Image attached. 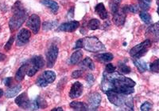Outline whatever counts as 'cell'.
Returning <instances> with one entry per match:
<instances>
[{
  "label": "cell",
  "mask_w": 159,
  "mask_h": 111,
  "mask_svg": "<svg viewBox=\"0 0 159 111\" xmlns=\"http://www.w3.org/2000/svg\"><path fill=\"white\" fill-rule=\"evenodd\" d=\"M134 86L135 82L134 81L119 72L114 71L112 73H103L101 86L104 93L108 90H114L123 94L130 95L134 93Z\"/></svg>",
  "instance_id": "cell-1"
},
{
  "label": "cell",
  "mask_w": 159,
  "mask_h": 111,
  "mask_svg": "<svg viewBox=\"0 0 159 111\" xmlns=\"http://www.w3.org/2000/svg\"><path fill=\"white\" fill-rule=\"evenodd\" d=\"M13 15L11 16L9 21V27L11 31H17L25 22V19L27 18V13L24 8L22 2L17 1L12 7Z\"/></svg>",
  "instance_id": "cell-2"
},
{
  "label": "cell",
  "mask_w": 159,
  "mask_h": 111,
  "mask_svg": "<svg viewBox=\"0 0 159 111\" xmlns=\"http://www.w3.org/2000/svg\"><path fill=\"white\" fill-rule=\"evenodd\" d=\"M106 94H107V99L111 104L119 107L124 106L126 109H128V110H134L133 99L129 95L123 94L114 90H108L106 92Z\"/></svg>",
  "instance_id": "cell-3"
},
{
  "label": "cell",
  "mask_w": 159,
  "mask_h": 111,
  "mask_svg": "<svg viewBox=\"0 0 159 111\" xmlns=\"http://www.w3.org/2000/svg\"><path fill=\"white\" fill-rule=\"evenodd\" d=\"M83 39V47L89 52H99L104 51L105 46L96 37H87Z\"/></svg>",
  "instance_id": "cell-4"
},
{
  "label": "cell",
  "mask_w": 159,
  "mask_h": 111,
  "mask_svg": "<svg viewBox=\"0 0 159 111\" xmlns=\"http://www.w3.org/2000/svg\"><path fill=\"white\" fill-rule=\"evenodd\" d=\"M150 46H151V41L148 40V39L145 40L144 42H141L140 44H138L130 51V56L133 57V58H141L145 54L147 53V51L150 47Z\"/></svg>",
  "instance_id": "cell-5"
},
{
  "label": "cell",
  "mask_w": 159,
  "mask_h": 111,
  "mask_svg": "<svg viewBox=\"0 0 159 111\" xmlns=\"http://www.w3.org/2000/svg\"><path fill=\"white\" fill-rule=\"evenodd\" d=\"M56 79V75L53 71L47 70L43 72L41 76L38 78L36 83L38 86L41 87H45L47 86L49 84L53 82Z\"/></svg>",
  "instance_id": "cell-6"
},
{
  "label": "cell",
  "mask_w": 159,
  "mask_h": 111,
  "mask_svg": "<svg viewBox=\"0 0 159 111\" xmlns=\"http://www.w3.org/2000/svg\"><path fill=\"white\" fill-rule=\"evenodd\" d=\"M58 51H59L58 47L55 45L51 46L48 50L47 53H46V59H47V66L49 68L54 66L58 56Z\"/></svg>",
  "instance_id": "cell-7"
},
{
  "label": "cell",
  "mask_w": 159,
  "mask_h": 111,
  "mask_svg": "<svg viewBox=\"0 0 159 111\" xmlns=\"http://www.w3.org/2000/svg\"><path fill=\"white\" fill-rule=\"evenodd\" d=\"M26 25L34 35L38 34L40 30V27H41V19H40L39 16L37 15H31L28 18Z\"/></svg>",
  "instance_id": "cell-8"
},
{
  "label": "cell",
  "mask_w": 159,
  "mask_h": 111,
  "mask_svg": "<svg viewBox=\"0 0 159 111\" xmlns=\"http://www.w3.org/2000/svg\"><path fill=\"white\" fill-rule=\"evenodd\" d=\"M31 36V32L28 29H22L18 32L17 35V40L16 44L18 46H22L25 45L29 42L30 38Z\"/></svg>",
  "instance_id": "cell-9"
},
{
  "label": "cell",
  "mask_w": 159,
  "mask_h": 111,
  "mask_svg": "<svg viewBox=\"0 0 159 111\" xmlns=\"http://www.w3.org/2000/svg\"><path fill=\"white\" fill-rule=\"evenodd\" d=\"M15 103L18 105L19 107L22 108L24 109H30L31 103L32 102L30 101L29 98L27 96V94L22 93L20 95H18L15 99Z\"/></svg>",
  "instance_id": "cell-10"
},
{
  "label": "cell",
  "mask_w": 159,
  "mask_h": 111,
  "mask_svg": "<svg viewBox=\"0 0 159 111\" xmlns=\"http://www.w3.org/2000/svg\"><path fill=\"white\" fill-rule=\"evenodd\" d=\"M101 102V95L99 93H92L89 97V109L96 110Z\"/></svg>",
  "instance_id": "cell-11"
},
{
  "label": "cell",
  "mask_w": 159,
  "mask_h": 111,
  "mask_svg": "<svg viewBox=\"0 0 159 111\" xmlns=\"http://www.w3.org/2000/svg\"><path fill=\"white\" fill-rule=\"evenodd\" d=\"M79 26L80 23L77 21H70L59 26L57 31H63V32H73L79 27Z\"/></svg>",
  "instance_id": "cell-12"
},
{
  "label": "cell",
  "mask_w": 159,
  "mask_h": 111,
  "mask_svg": "<svg viewBox=\"0 0 159 111\" xmlns=\"http://www.w3.org/2000/svg\"><path fill=\"white\" fill-rule=\"evenodd\" d=\"M127 16V11H125L124 8L119 9L116 13L113 14V22L118 27H121L124 24Z\"/></svg>",
  "instance_id": "cell-13"
},
{
  "label": "cell",
  "mask_w": 159,
  "mask_h": 111,
  "mask_svg": "<svg viewBox=\"0 0 159 111\" xmlns=\"http://www.w3.org/2000/svg\"><path fill=\"white\" fill-rule=\"evenodd\" d=\"M83 89L84 86L80 82H74L72 86V88H71L70 92H69V97L72 99H77V98L81 96V94H83Z\"/></svg>",
  "instance_id": "cell-14"
},
{
  "label": "cell",
  "mask_w": 159,
  "mask_h": 111,
  "mask_svg": "<svg viewBox=\"0 0 159 111\" xmlns=\"http://www.w3.org/2000/svg\"><path fill=\"white\" fill-rule=\"evenodd\" d=\"M146 35L148 38V40L150 41V39L154 42H157L158 41V35H159V26L157 22L152 25L150 27L148 28L147 31Z\"/></svg>",
  "instance_id": "cell-15"
},
{
  "label": "cell",
  "mask_w": 159,
  "mask_h": 111,
  "mask_svg": "<svg viewBox=\"0 0 159 111\" xmlns=\"http://www.w3.org/2000/svg\"><path fill=\"white\" fill-rule=\"evenodd\" d=\"M95 11L99 15V18L102 19H107L108 18V13H107L103 3L97 4L95 7Z\"/></svg>",
  "instance_id": "cell-16"
},
{
  "label": "cell",
  "mask_w": 159,
  "mask_h": 111,
  "mask_svg": "<svg viewBox=\"0 0 159 111\" xmlns=\"http://www.w3.org/2000/svg\"><path fill=\"white\" fill-rule=\"evenodd\" d=\"M28 68V62L26 63H24L19 69L18 70V71L16 72V75H15V79H16L17 82H21L25 78V75L26 74V71H27Z\"/></svg>",
  "instance_id": "cell-17"
},
{
  "label": "cell",
  "mask_w": 159,
  "mask_h": 111,
  "mask_svg": "<svg viewBox=\"0 0 159 111\" xmlns=\"http://www.w3.org/2000/svg\"><path fill=\"white\" fill-rule=\"evenodd\" d=\"M41 3L49 8L54 14H56L59 10V5L57 4V2H56L53 0H42Z\"/></svg>",
  "instance_id": "cell-18"
},
{
  "label": "cell",
  "mask_w": 159,
  "mask_h": 111,
  "mask_svg": "<svg viewBox=\"0 0 159 111\" xmlns=\"http://www.w3.org/2000/svg\"><path fill=\"white\" fill-rule=\"evenodd\" d=\"M82 57H83V52H82V51H75L74 53L71 55L70 58H69V63H70L71 65H76V64L79 63L80 61L81 60Z\"/></svg>",
  "instance_id": "cell-19"
},
{
  "label": "cell",
  "mask_w": 159,
  "mask_h": 111,
  "mask_svg": "<svg viewBox=\"0 0 159 111\" xmlns=\"http://www.w3.org/2000/svg\"><path fill=\"white\" fill-rule=\"evenodd\" d=\"M70 107H72L74 110L77 111H86L89 110V106L87 104L81 102H72L70 103Z\"/></svg>",
  "instance_id": "cell-20"
},
{
  "label": "cell",
  "mask_w": 159,
  "mask_h": 111,
  "mask_svg": "<svg viewBox=\"0 0 159 111\" xmlns=\"http://www.w3.org/2000/svg\"><path fill=\"white\" fill-rule=\"evenodd\" d=\"M21 89H22V86L21 85H16V86L11 88V89H9L6 92V97L7 99H12V98H14V97L18 94V93H19Z\"/></svg>",
  "instance_id": "cell-21"
},
{
  "label": "cell",
  "mask_w": 159,
  "mask_h": 111,
  "mask_svg": "<svg viewBox=\"0 0 159 111\" xmlns=\"http://www.w3.org/2000/svg\"><path fill=\"white\" fill-rule=\"evenodd\" d=\"M80 66L84 70H94L95 64L93 61L90 58H84L80 63Z\"/></svg>",
  "instance_id": "cell-22"
},
{
  "label": "cell",
  "mask_w": 159,
  "mask_h": 111,
  "mask_svg": "<svg viewBox=\"0 0 159 111\" xmlns=\"http://www.w3.org/2000/svg\"><path fill=\"white\" fill-rule=\"evenodd\" d=\"M134 63L140 73H144L145 71H147V62H145L143 60L139 59V58H134Z\"/></svg>",
  "instance_id": "cell-23"
},
{
  "label": "cell",
  "mask_w": 159,
  "mask_h": 111,
  "mask_svg": "<svg viewBox=\"0 0 159 111\" xmlns=\"http://www.w3.org/2000/svg\"><path fill=\"white\" fill-rule=\"evenodd\" d=\"M96 58L98 61H99V62H107V63H108L109 62H111V61L113 59V55L111 53H103L96 55Z\"/></svg>",
  "instance_id": "cell-24"
},
{
  "label": "cell",
  "mask_w": 159,
  "mask_h": 111,
  "mask_svg": "<svg viewBox=\"0 0 159 111\" xmlns=\"http://www.w3.org/2000/svg\"><path fill=\"white\" fill-rule=\"evenodd\" d=\"M121 2L122 0H110L109 7H110V10L112 14H115L119 11Z\"/></svg>",
  "instance_id": "cell-25"
},
{
  "label": "cell",
  "mask_w": 159,
  "mask_h": 111,
  "mask_svg": "<svg viewBox=\"0 0 159 111\" xmlns=\"http://www.w3.org/2000/svg\"><path fill=\"white\" fill-rule=\"evenodd\" d=\"M30 62L32 63H34V65H36L39 69L42 68L45 65V61H44V58H42V56L41 55H38V56H34L31 58Z\"/></svg>",
  "instance_id": "cell-26"
},
{
  "label": "cell",
  "mask_w": 159,
  "mask_h": 111,
  "mask_svg": "<svg viewBox=\"0 0 159 111\" xmlns=\"http://www.w3.org/2000/svg\"><path fill=\"white\" fill-rule=\"evenodd\" d=\"M100 27V22L96 18H92L88 23V28L91 31H96Z\"/></svg>",
  "instance_id": "cell-27"
},
{
  "label": "cell",
  "mask_w": 159,
  "mask_h": 111,
  "mask_svg": "<svg viewBox=\"0 0 159 111\" xmlns=\"http://www.w3.org/2000/svg\"><path fill=\"white\" fill-rule=\"evenodd\" d=\"M139 16L141 18V19L143 20V22H144L145 23L149 24L151 22V16H150V14L147 12H140L139 14Z\"/></svg>",
  "instance_id": "cell-28"
},
{
  "label": "cell",
  "mask_w": 159,
  "mask_h": 111,
  "mask_svg": "<svg viewBox=\"0 0 159 111\" xmlns=\"http://www.w3.org/2000/svg\"><path fill=\"white\" fill-rule=\"evenodd\" d=\"M57 21H54V22H45L43 23V29L45 31H49V30L52 29L57 25Z\"/></svg>",
  "instance_id": "cell-29"
},
{
  "label": "cell",
  "mask_w": 159,
  "mask_h": 111,
  "mask_svg": "<svg viewBox=\"0 0 159 111\" xmlns=\"http://www.w3.org/2000/svg\"><path fill=\"white\" fill-rule=\"evenodd\" d=\"M35 102H36V104H37V106H38V109H39V108L44 109V108L47 107V103H46L45 100L42 99V98H41V97H38Z\"/></svg>",
  "instance_id": "cell-30"
},
{
  "label": "cell",
  "mask_w": 159,
  "mask_h": 111,
  "mask_svg": "<svg viewBox=\"0 0 159 111\" xmlns=\"http://www.w3.org/2000/svg\"><path fill=\"white\" fill-rule=\"evenodd\" d=\"M119 70H120V72L123 74H130V68L128 66H127L126 64L123 63V62H121V63L119 64Z\"/></svg>",
  "instance_id": "cell-31"
},
{
  "label": "cell",
  "mask_w": 159,
  "mask_h": 111,
  "mask_svg": "<svg viewBox=\"0 0 159 111\" xmlns=\"http://www.w3.org/2000/svg\"><path fill=\"white\" fill-rule=\"evenodd\" d=\"M150 69L152 72H154V73H158V71H159L158 59H156L154 62H153L152 63H150Z\"/></svg>",
  "instance_id": "cell-32"
},
{
  "label": "cell",
  "mask_w": 159,
  "mask_h": 111,
  "mask_svg": "<svg viewBox=\"0 0 159 111\" xmlns=\"http://www.w3.org/2000/svg\"><path fill=\"white\" fill-rule=\"evenodd\" d=\"M139 3V7L143 11H148L150 9V4L146 0H138Z\"/></svg>",
  "instance_id": "cell-33"
},
{
  "label": "cell",
  "mask_w": 159,
  "mask_h": 111,
  "mask_svg": "<svg viewBox=\"0 0 159 111\" xmlns=\"http://www.w3.org/2000/svg\"><path fill=\"white\" fill-rule=\"evenodd\" d=\"M125 11L127 12H132V13H137L139 11V7L135 5H130V6H125L124 7Z\"/></svg>",
  "instance_id": "cell-34"
},
{
  "label": "cell",
  "mask_w": 159,
  "mask_h": 111,
  "mask_svg": "<svg viewBox=\"0 0 159 111\" xmlns=\"http://www.w3.org/2000/svg\"><path fill=\"white\" fill-rule=\"evenodd\" d=\"M152 104L150 103L149 102H146L142 105L141 106V110L143 111H148L152 109Z\"/></svg>",
  "instance_id": "cell-35"
},
{
  "label": "cell",
  "mask_w": 159,
  "mask_h": 111,
  "mask_svg": "<svg viewBox=\"0 0 159 111\" xmlns=\"http://www.w3.org/2000/svg\"><path fill=\"white\" fill-rule=\"evenodd\" d=\"M14 41H15V38H14L13 36H11V38H10L9 41H8V42L6 43L5 46H4V49H5L7 51H10V50H11V46H12Z\"/></svg>",
  "instance_id": "cell-36"
},
{
  "label": "cell",
  "mask_w": 159,
  "mask_h": 111,
  "mask_svg": "<svg viewBox=\"0 0 159 111\" xmlns=\"http://www.w3.org/2000/svg\"><path fill=\"white\" fill-rule=\"evenodd\" d=\"M116 71V66L114 65H112L111 63H107L106 67H105V72L107 73H112Z\"/></svg>",
  "instance_id": "cell-37"
},
{
  "label": "cell",
  "mask_w": 159,
  "mask_h": 111,
  "mask_svg": "<svg viewBox=\"0 0 159 111\" xmlns=\"http://www.w3.org/2000/svg\"><path fill=\"white\" fill-rule=\"evenodd\" d=\"M84 74L83 70H76L73 71L72 74V77L73 78H78L80 77H81Z\"/></svg>",
  "instance_id": "cell-38"
},
{
  "label": "cell",
  "mask_w": 159,
  "mask_h": 111,
  "mask_svg": "<svg viewBox=\"0 0 159 111\" xmlns=\"http://www.w3.org/2000/svg\"><path fill=\"white\" fill-rule=\"evenodd\" d=\"M86 81H87L88 82V85L89 86H92L93 85V83H94V81H95V78L94 77H93V75H91V74H89V75L86 76Z\"/></svg>",
  "instance_id": "cell-39"
},
{
  "label": "cell",
  "mask_w": 159,
  "mask_h": 111,
  "mask_svg": "<svg viewBox=\"0 0 159 111\" xmlns=\"http://www.w3.org/2000/svg\"><path fill=\"white\" fill-rule=\"evenodd\" d=\"M83 47V39H79V40H77V42H76V46H75V48H76V49H79V48H82Z\"/></svg>",
  "instance_id": "cell-40"
},
{
  "label": "cell",
  "mask_w": 159,
  "mask_h": 111,
  "mask_svg": "<svg viewBox=\"0 0 159 111\" xmlns=\"http://www.w3.org/2000/svg\"><path fill=\"white\" fill-rule=\"evenodd\" d=\"M11 81H12V78H6L5 81H4V84H5V86H11Z\"/></svg>",
  "instance_id": "cell-41"
},
{
  "label": "cell",
  "mask_w": 159,
  "mask_h": 111,
  "mask_svg": "<svg viewBox=\"0 0 159 111\" xmlns=\"http://www.w3.org/2000/svg\"><path fill=\"white\" fill-rule=\"evenodd\" d=\"M70 15H72V17L74 16V7H72L71 8V10H69V14H68V17H69Z\"/></svg>",
  "instance_id": "cell-42"
},
{
  "label": "cell",
  "mask_w": 159,
  "mask_h": 111,
  "mask_svg": "<svg viewBox=\"0 0 159 111\" xmlns=\"http://www.w3.org/2000/svg\"><path fill=\"white\" fill-rule=\"evenodd\" d=\"M7 58V56H6L5 55H3V54L0 53V62H2V61H4Z\"/></svg>",
  "instance_id": "cell-43"
},
{
  "label": "cell",
  "mask_w": 159,
  "mask_h": 111,
  "mask_svg": "<svg viewBox=\"0 0 159 111\" xmlns=\"http://www.w3.org/2000/svg\"><path fill=\"white\" fill-rule=\"evenodd\" d=\"M52 111H63L61 107H59V108H55V109H52Z\"/></svg>",
  "instance_id": "cell-44"
},
{
  "label": "cell",
  "mask_w": 159,
  "mask_h": 111,
  "mask_svg": "<svg viewBox=\"0 0 159 111\" xmlns=\"http://www.w3.org/2000/svg\"><path fill=\"white\" fill-rule=\"evenodd\" d=\"M3 95V90H2V89H0V98Z\"/></svg>",
  "instance_id": "cell-45"
},
{
  "label": "cell",
  "mask_w": 159,
  "mask_h": 111,
  "mask_svg": "<svg viewBox=\"0 0 159 111\" xmlns=\"http://www.w3.org/2000/svg\"><path fill=\"white\" fill-rule=\"evenodd\" d=\"M146 1H147V2H151V0H146Z\"/></svg>",
  "instance_id": "cell-46"
}]
</instances>
